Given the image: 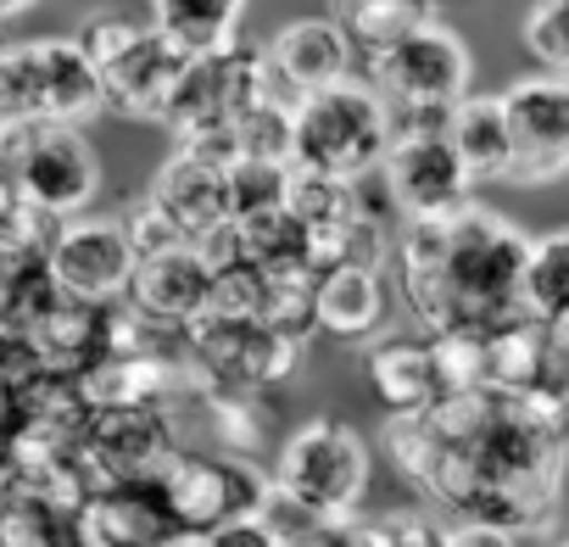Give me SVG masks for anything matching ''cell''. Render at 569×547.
Listing matches in <instances>:
<instances>
[{"label":"cell","instance_id":"cell-17","mask_svg":"<svg viewBox=\"0 0 569 547\" xmlns=\"http://www.w3.org/2000/svg\"><path fill=\"white\" fill-rule=\"evenodd\" d=\"M212 280H218V268L196 246H168V251L140 257L123 308H134L140 319L162 330H190L212 308Z\"/></svg>","mask_w":569,"mask_h":547},{"label":"cell","instance_id":"cell-8","mask_svg":"<svg viewBox=\"0 0 569 547\" xmlns=\"http://www.w3.org/2000/svg\"><path fill=\"white\" fill-rule=\"evenodd\" d=\"M162 491L179 530H201V536H212L229 519L273 514V475L257 458L218 452V447H179L173 464L162 469Z\"/></svg>","mask_w":569,"mask_h":547},{"label":"cell","instance_id":"cell-37","mask_svg":"<svg viewBox=\"0 0 569 547\" xmlns=\"http://www.w3.org/2000/svg\"><path fill=\"white\" fill-rule=\"evenodd\" d=\"M558 341H563V358H569V330H558Z\"/></svg>","mask_w":569,"mask_h":547},{"label":"cell","instance_id":"cell-23","mask_svg":"<svg viewBox=\"0 0 569 547\" xmlns=\"http://www.w3.org/2000/svg\"><path fill=\"white\" fill-rule=\"evenodd\" d=\"M319 330L341 341H369L386 325V280L380 268H325L319 274Z\"/></svg>","mask_w":569,"mask_h":547},{"label":"cell","instance_id":"cell-35","mask_svg":"<svg viewBox=\"0 0 569 547\" xmlns=\"http://www.w3.org/2000/svg\"><path fill=\"white\" fill-rule=\"evenodd\" d=\"M168 547H212V536H201V530H179Z\"/></svg>","mask_w":569,"mask_h":547},{"label":"cell","instance_id":"cell-30","mask_svg":"<svg viewBox=\"0 0 569 547\" xmlns=\"http://www.w3.org/2000/svg\"><path fill=\"white\" fill-rule=\"evenodd\" d=\"M375 530H380V547H447V536H452V525H441L430 508H397V514H380Z\"/></svg>","mask_w":569,"mask_h":547},{"label":"cell","instance_id":"cell-22","mask_svg":"<svg viewBox=\"0 0 569 547\" xmlns=\"http://www.w3.org/2000/svg\"><path fill=\"white\" fill-rule=\"evenodd\" d=\"M447 140L458 151V162L469 168L475 185H491V179H508L513 168V140H508V112H502V96H463L447 118Z\"/></svg>","mask_w":569,"mask_h":547},{"label":"cell","instance_id":"cell-11","mask_svg":"<svg viewBox=\"0 0 569 547\" xmlns=\"http://www.w3.org/2000/svg\"><path fill=\"white\" fill-rule=\"evenodd\" d=\"M380 185L402 223H430L475 201V179L458 162L447 129H397L380 162Z\"/></svg>","mask_w":569,"mask_h":547},{"label":"cell","instance_id":"cell-16","mask_svg":"<svg viewBox=\"0 0 569 547\" xmlns=\"http://www.w3.org/2000/svg\"><path fill=\"white\" fill-rule=\"evenodd\" d=\"M352 62H358V46H352V34L336 18H297V23H284L262 46L268 90L279 101H291V107L302 96H313V90L347 84L352 79Z\"/></svg>","mask_w":569,"mask_h":547},{"label":"cell","instance_id":"cell-29","mask_svg":"<svg viewBox=\"0 0 569 547\" xmlns=\"http://www.w3.org/2000/svg\"><path fill=\"white\" fill-rule=\"evenodd\" d=\"M279 514V508H273ZM284 525V547H380L375 519H279Z\"/></svg>","mask_w":569,"mask_h":547},{"label":"cell","instance_id":"cell-20","mask_svg":"<svg viewBox=\"0 0 569 547\" xmlns=\"http://www.w3.org/2000/svg\"><path fill=\"white\" fill-rule=\"evenodd\" d=\"M363 380L386 419H408L441 402V375H436V347L430 336H380L363 352Z\"/></svg>","mask_w":569,"mask_h":547},{"label":"cell","instance_id":"cell-21","mask_svg":"<svg viewBox=\"0 0 569 547\" xmlns=\"http://www.w3.org/2000/svg\"><path fill=\"white\" fill-rule=\"evenodd\" d=\"M107 336H112V308L62 297L23 341L40 352L46 369H57V375H84L96 358H107Z\"/></svg>","mask_w":569,"mask_h":547},{"label":"cell","instance_id":"cell-32","mask_svg":"<svg viewBox=\"0 0 569 547\" xmlns=\"http://www.w3.org/2000/svg\"><path fill=\"white\" fill-rule=\"evenodd\" d=\"M447 547H519V536L513 530H502V525H452V536H447Z\"/></svg>","mask_w":569,"mask_h":547},{"label":"cell","instance_id":"cell-3","mask_svg":"<svg viewBox=\"0 0 569 547\" xmlns=\"http://www.w3.org/2000/svg\"><path fill=\"white\" fill-rule=\"evenodd\" d=\"M273 508L297 519H347L369 497L375 452L358 425L347 419H308L273 452Z\"/></svg>","mask_w":569,"mask_h":547},{"label":"cell","instance_id":"cell-14","mask_svg":"<svg viewBox=\"0 0 569 547\" xmlns=\"http://www.w3.org/2000/svg\"><path fill=\"white\" fill-rule=\"evenodd\" d=\"M146 201H151V207L173 223V235H179L184 246H196L201 257L234 229L229 162H218V157H207V151H196V146H179V151L157 168Z\"/></svg>","mask_w":569,"mask_h":547},{"label":"cell","instance_id":"cell-5","mask_svg":"<svg viewBox=\"0 0 569 547\" xmlns=\"http://www.w3.org/2000/svg\"><path fill=\"white\" fill-rule=\"evenodd\" d=\"M391 140H397V123L380 90L363 79H347V84H330L297 101L291 168L313 179H336V185H363L369 173H380Z\"/></svg>","mask_w":569,"mask_h":547},{"label":"cell","instance_id":"cell-26","mask_svg":"<svg viewBox=\"0 0 569 547\" xmlns=\"http://www.w3.org/2000/svg\"><path fill=\"white\" fill-rule=\"evenodd\" d=\"M519 308H525V319H536V325L552 330V336L569 330V229L530 235Z\"/></svg>","mask_w":569,"mask_h":547},{"label":"cell","instance_id":"cell-36","mask_svg":"<svg viewBox=\"0 0 569 547\" xmlns=\"http://www.w3.org/2000/svg\"><path fill=\"white\" fill-rule=\"evenodd\" d=\"M547 547H569V530H552V541Z\"/></svg>","mask_w":569,"mask_h":547},{"label":"cell","instance_id":"cell-19","mask_svg":"<svg viewBox=\"0 0 569 547\" xmlns=\"http://www.w3.org/2000/svg\"><path fill=\"white\" fill-rule=\"evenodd\" d=\"M23 46H29V73H34V112H40V123L84 129L90 118L107 112L101 73H96V62L84 57V46H79L73 34H40V40H23Z\"/></svg>","mask_w":569,"mask_h":547},{"label":"cell","instance_id":"cell-13","mask_svg":"<svg viewBox=\"0 0 569 547\" xmlns=\"http://www.w3.org/2000/svg\"><path fill=\"white\" fill-rule=\"evenodd\" d=\"M513 168L508 185H552L569 179V73H530L502 90Z\"/></svg>","mask_w":569,"mask_h":547},{"label":"cell","instance_id":"cell-27","mask_svg":"<svg viewBox=\"0 0 569 547\" xmlns=\"http://www.w3.org/2000/svg\"><path fill=\"white\" fill-rule=\"evenodd\" d=\"M291 173H297V168H273V162H246V157H234V162H229L234 218H257V212L284 207V201H291Z\"/></svg>","mask_w":569,"mask_h":547},{"label":"cell","instance_id":"cell-15","mask_svg":"<svg viewBox=\"0 0 569 547\" xmlns=\"http://www.w3.org/2000/svg\"><path fill=\"white\" fill-rule=\"evenodd\" d=\"M179 425L168 408H96L84 430V464L96 486L112 480H162L179 452Z\"/></svg>","mask_w":569,"mask_h":547},{"label":"cell","instance_id":"cell-12","mask_svg":"<svg viewBox=\"0 0 569 547\" xmlns=\"http://www.w3.org/2000/svg\"><path fill=\"white\" fill-rule=\"evenodd\" d=\"M46 268H51V280H57L62 297L112 308L118 297H129V280H134V268H140V251H134L123 218L84 212V218L57 223V235H51V246H46Z\"/></svg>","mask_w":569,"mask_h":547},{"label":"cell","instance_id":"cell-18","mask_svg":"<svg viewBox=\"0 0 569 547\" xmlns=\"http://www.w3.org/2000/svg\"><path fill=\"white\" fill-rule=\"evenodd\" d=\"M179 519L162 480H112L96 486L79 508V547H168Z\"/></svg>","mask_w":569,"mask_h":547},{"label":"cell","instance_id":"cell-7","mask_svg":"<svg viewBox=\"0 0 569 547\" xmlns=\"http://www.w3.org/2000/svg\"><path fill=\"white\" fill-rule=\"evenodd\" d=\"M0 173L46 223L84 218L101 196V157L84 129L68 123H7L0 129Z\"/></svg>","mask_w":569,"mask_h":547},{"label":"cell","instance_id":"cell-9","mask_svg":"<svg viewBox=\"0 0 569 547\" xmlns=\"http://www.w3.org/2000/svg\"><path fill=\"white\" fill-rule=\"evenodd\" d=\"M268 68H262V51L251 46H229V51H212V57H190L173 101H168V118L162 129L179 140V146H196V140H218V135H234V123L268 101Z\"/></svg>","mask_w":569,"mask_h":547},{"label":"cell","instance_id":"cell-33","mask_svg":"<svg viewBox=\"0 0 569 547\" xmlns=\"http://www.w3.org/2000/svg\"><path fill=\"white\" fill-rule=\"evenodd\" d=\"M12 469V408H7V397H0V475Z\"/></svg>","mask_w":569,"mask_h":547},{"label":"cell","instance_id":"cell-24","mask_svg":"<svg viewBox=\"0 0 569 547\" xmlns=\"http://www.w3.org/2000/svg\"><path fill=\"white\" fill-rule=\"evenodd\" d=\"M251 0H151V29L184 57H212L240 40Z\"/></svg>","mask_w":569,"mask_h":547},{"label":"cell","instance_id":"cell-6","mask_svg":"<svg viewBox=\"0 0 569 547\" xmlns=\"http://www.w3.org/2000/svg\"><path fill=\"white\" fill-rule=\"evenodd\" d=\"M73 40L84 46V57L101 73L107 112H123V118H140V123L168 118V101H173V90L190 68V57L173 40H162L151 23H134L123 12H90Z\"/></svg>","mask_w":569,"mask_h":547},{"label":"cell","instance_id":"cell-34","mask_svg":"<svg viewBox=\"0 0 569 547\" xmlns=\"http://www.w3.org/2000/svg\"><path fill=\"white\" fill-rule=\"evenodd\" d=\"M40 7V0H0V23H7V18H23V12H34Z\"/></svg>","mask_w":569,"mask_h":547},{"label":"cell","instance_id":"cell-4","mask_svg":"<svg viewBox=\"0 0 569 547\" xmlns=\"http://www.w3.org/2000/svg\"><path fill=\"white\" fill-rule=\"evenodd\" d=\"M469 79H475V57L463 34L436 18L369 51V84L391 107L397 129H447L452 107L469 96Z\"/></svg>","mask_w":569,"mask_h":547},{"label":"cell","instance_id":"cell-31","mask_svg":"<svg viewBox=\"0 0 569 547\" xmlns=\"http://www.w3.org/2000/svg\"><path fill=\"white\" fill-rule=\"evenodd\" d=\"M212 547H284V525H279V514L229 519V525L212 530Z\"/></svg>","mask_w":569,"mask_h":547},{"label":"cell","instance_id":"cell-10","mask_svg":"<svg viewBox=\"0 0 569 547\" xmlns=\"http://www.w3.org/2000/svg\"><path fill=\"white\" fill-rule=\"evenodd\" d=\"M184 347H190V364L207 375V386H223V391H273L284 386L297 369H302V347L291 336H279L273 325L262 319H246V314H201L190 330H184Z\"/></svg>","mask_w":569,"mask_h":547},{"label":"cell","instance_id":"cell-1","mask_svg":"<svg viewBox=\"0 0 569 547\" xmlns=\"http://www.w3.org/2000/svg\"><path fill=\"white\" fill-rule=\"evenodd\" d=\"M402 480H413L458 525H502L513 536L552 530L569 425L536 414L508 391L447 397L425 414L386 419L380 430Z\"/></svg>","mask_w":569,"mask_h":547},{"label":"cell","instance_id":"cell-28","mask_svg":"<svg viewBox=\"0 0 569 547\" xmlns=\"http://www.w3.org/2000/svg\"><path fill=\"white\" fill-rule=\"evenodd\" d=\"M519 40L541 73H569V0H536L519 23Z\"/></svg>","mask_w":569,"mask_h":547},{"label":"cell","instance_id":"cell-2","mask_svg":"<svg viewBox=\"0 0 569 547\" xmlns=\"http://www.w3.org/2000/svg\"><path fill=\"white\" fill-rule=\"evenodd\" d=\"M530 235L497 207H458L430 223H402L397 235V286L425 336H486L519 319Z\"/></svg>","mask_w":569,"mask_h":547},{"label":"cell","instance_id":"cell-25","mask_svg":"<svg viewBox=\"0 0 569 547\" xmlns=\"http://www.w3.org/2000/svg\"><path fill=\"white\" fill-rule=\"evenodd\" d=\"M0 547H79V514L40 497L7 469L0 475Z\"/></svg>","mask_w":569,"mask_h":547}]
</instances>
